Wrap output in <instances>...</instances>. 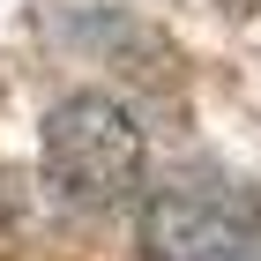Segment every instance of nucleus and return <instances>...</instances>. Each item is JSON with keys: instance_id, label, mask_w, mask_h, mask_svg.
I'll return each instance as SVG.
<instances>
[{"instance_id": "f257e3e1", "label": "nucleus", "mask_w": 261, "mask_h": 261, "mask_svg": "<svg viewBox=\"0 0 261 261\" xmlns=\"http://www.w3.org/2000/svg\"><path fill=\"white\" fill-rule=\"evenodd\" d=\"M45 179L67 209H120L142 187V127L127 105L82 90V97L53 105L45 120Z\"/></svg>"}, {"instance_id": "f03ea898", "label": "nucleus", "mask_w": 261, "mask_h": 261, "mask_svg": "<svg viewBox=\"0 0 261 261\" xmlns=\"http://www.w3.org/2000/svg\"><path fill=\"white\" fill-rule=\"evenodd\" d=\"M261 201L231 179H172L142 201L135 261H246Z\"/></svg>"}]
</instances>
